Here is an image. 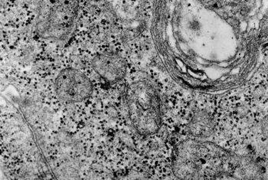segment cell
<instances>
[{"label":"cell","instance_id":"1","mask_svg":"<svg viewBox=\"0 0 268 180\" xmlns=\"http://www.w3.org/2000/svg\"><path fill=\"white\" fill-rule=\"evenodd\" d=\"M130 119L134 128L142 135L157 132L161 125L160 101L157 90L149 82L133 83L126 96Z\"/></svg>","mask_w":268,"mask_h":180},{"label":"cell","instance_id":"6","mask_svg":"<svg viewBox=\"0 0 268 180\" xmlns=\"http://www.w3.org/2000/svg\"><path fill=\"white\" fill-rule=\"evenodd\" d=\"M138 0H105L107 6L118 18L126 19L133 13Z\"/></svg>","mask_w":268,"mask_h":180},{"label":"cell","instance_id":"3","mask_svg":"<svg viewBox=\"0 0 268 180\" xmlns=\"http://www.w3.org/2000/svg\"><path fill=\"white\" fill-rule=\"evenodd\" d=\"M93 86L89 78L78 70L67 68L61 71L55 81L58 97L69 103L84 101L92 93Z\"/></svg>","mask_w":268,"mask_h":180},{"label":"cell","instance_id":"4","mask_svg":"<svg viewBox=\"0 0 268 180\" xmlns=\"http://www.w3.org/2000/svg\"><path fill=\"white\" fill-rule=\"evenodd\" d=\"M92 66L101 78L110 82L121 79L126 71L124 58L113 53H104L96 56L93 59Z\"/></svg>","mask_w":268,"mask_h":180},{"label":"cell","instance_id":"5","mask_svg":"<svg viewBox=\"0 0 268 180\" xmlns=\"http://www.w3.org/2000/svg\"><path fill=\"white\" fill-rule=\"evenodd\" d=\"M215 126V118L210 111L196 108L189 114L186 130L193 137L208 138L214 133Z\"/></svg>","mask_w":268,"mask_h":180},{"label":"cell","instance_id":"2","mask_svg":"<svg viewBox=\"0 0 268 180\" xmlns=\"http://www.w3.org/2000/svg\"><path fill=\"white\" fill-rule=\"evenodd\" d=\"M78 0H39L36 30L46 39L62 41L74 28Z\"/></svg>","mask_w":268,"mask_h":180}]
</instances>
